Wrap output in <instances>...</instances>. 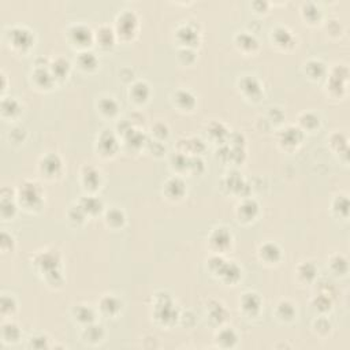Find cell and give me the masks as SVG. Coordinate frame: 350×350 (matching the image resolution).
I'll list each match as a JSON object with an SVG mask.
<instances>
[{
  "label": "cell",
  "mask_w": 350,
  "mask_h": 350,
  "mask_svg": "<svg viewBox=\"0 0 350 350\" xmlns=\"http://www.w3.org/2000/svg\"><path fill=\"white\" fill-rule=\"evenodd\" d=\"M57 262H59L57 254L52 253V252H44V253H40L39 257L36 258V264H37L43 271L47 272V275L57 271Z\"/></svg>",
  "instance_id": "7"
},
{
  "label": "cell",
  "mask_w": 350,
  "mask_h": 350,
  "mask_svg": "<svg viewBox=\"0 0 350 350\" xmlns=\"http://www.w3.org/2000/svg\"><path fill=\"white\" fill-rule=\"evenodd\" d=\"M164 186H166L164 189H166V194L168 196V198H181L184 196L185 184L181 178L174 177V178L167 181Z\"/></svg>",
  "instance_id": "13"
},
{
  "label": "cell",
  "mask_w": 350,
  "mask_h": 350,
  "mask_svg": "<svg viewBox=\"0 0 350 350\" xmlns=\"http://www.w3.org/2000/svg\"><path fill=\"white\" fill-rule=\"evenodd\" d=\"M175 103L182 109H192L196 105V97L189 91H178L175 93Z\"/></svg>",
  "instance_id": "21"
},
{
  "label": "cell",
  "mask_w": 350,
  "mask_h": 350,
  "mask_svg": "<svg viewBox=\"0 0 350 350\" xmlns=\"http://www.w3.org/2000/svg\"><path fill=\"white\" fill-rule=\"evenodd\" d=\"M272 33H274L272 37L275 39L276 45L287 47V45H291V43H293V35H291L286 27H278V29H275V32H272Z\"/></svg>",
  "instance_id": "29"
},
{
  "label": "cell",
  "mask_w": 350,
  "mask_h": 350,
  "mask_svg": "<svg viewBox=\"0 0 350 350\" xmlns=\"http://www.w3.org/2000/svg\"><path fill=\"white\" fill-rule=\"evenodd\" d=\"M258 206L254 200H245L240 207H238V214L240 218L244 220H252L257 215Z\"/></svg>",
  "instance_id": "22"
},
{
  "label": "cell",
  "mask_w": 350,
  "mask_h": 350,
  "mask_svg": "<svg viewBox=\"0 0 350 350\" xmlns=\"http://www.w3.org/2000/svg\"><path fill=\"white\" fill-rule=\"evenodd\" d=\"M276 315L279 316L280 319L291 320L294 317V315H296V309H294L293 304H290L289 301H280L278 304Z\"/></svg>",
  "instance_id": "32"
},
{
  "label": "cell",
  "mask_w": 350,
  "mask_h": 350,
  "mask_svg": "<svg viewBox=\"0 0 350 350\" xmlns=\"http://www.w3.org/2000/svg\"><path fill=\"white\" fill-rule=\"evenodd\" d=\"M97 40L100 41L103 47H111L114 44L115 35L108 26L100 27V31L97 32Z\"/></svg>",
  "instance_id": "36"
},
{
  "label": "cell",
  "mask_w": 350,
  "mask_h": 350,
  "mask_svg": "<svg viewBox=\"0 0 350 350\" xmlns=\"http://www.w3.org/2000/svg\"><path fill=\"white\" fill-rule=\"evenodd\" d=\"M324 71L326 67L320 61H309L306 63V73L311 75V78H320Z\"/></svg>",
  "instance_id": "37"
},
{
  "label": "cell",
  "mask_w": 350,
  "mask_h": 350,
  "mask_svg": "<svg viewBox=\"0 0 350 350\" xmlns=\"http://www.w3.org/2000/svg\"><path fill=\"white\" fill-rule=\"evenodd\" d=\"M2 338H3V342H6V343L18 342L19 338H21V330L13 322H6L2 326Z\"/></svg>",
  "instance_id": "11"
},
{
  "label": "cell",
  "mask_w": 350,
  "mask_h": 350,
  "mask_svg": "<svg viewBox=\"0 0 350 350\" xmlns=\"http://www.w3.org/2000/svg\"><path fill=\"white\" fill-rule=\"evenodd\" d=\"M211 245L214 246L216 250H224L227 249L230 244H231V234L226 230V228H215L212 234L210 237Z\"/></svg>",
  "instance_id": "5"
},
{
  "label": "cell",
  "mask_w": 350,
  "mask_h": 350,
  "mask_svg": "<svg viewBox=\"0 0 350 350\" xmlns=\"http://www.w3.org/2000/svg\"><path fill=\"white\" fill-rule=\"evenodd\" d=\"M74 316L75 319L78 320L79 323L85 324H91L95 322V312L92 311V308L88 305H78L74 309Z\"/></svg>",
  "instance_id": "26"
},
{
  "label": "cell",
  "mask_w": 350,
  "mask_h": 350,
  "mask_svg": "<svg viewBox=\"0 0 350 350\" xmlns=\"http://www.w3.org/2000/svg\"><path fill=\"white\" fill-rule=\"evenodd\" d=\"M137 17L136 14L127 11L123 13L118 19V32L119 35L125 36V37H131L134 35L137 27Z\"/></svg>",
  "instance_id": "4"
},
{
  "label": "cell",
  "mask_w": 350,
  "mask_h": 350,
  "mask_svg": "<svg viewBox=\"0 0 350 350\" xmlns=\"http://www.w3.org/2000/svg\"><path fill=\"white\" fill-rule=\"evenodd\" d=\"M105 219H107V223H108L109 226H112V227H121V226L125 223V215H123L122 211L118 210V208L109 210L108 212H107Z\"/></svg>",
  "instance_id": "33"
},
{
  "label": "cell",
  "mask_w": 350,
  "mask_h": 350,
  "mask_svg": "<svg viewBox=\"0 0 350 350\" xmlns=\"http://www.w3.org/2000/svg\"><path fill=\"white\" fill-rule=\"evenodd\" d=\"M17 309V302L11 296H7L5 294L2 297V306H0V311H2V315L7 317V316H11Z\"/></svg>",
  "instance_id": "35"
},
{
  "label": "cell",
  "mask_w": 350,
  "mask_h": 350,
  "mask_svg": "<svg viewBox=\"0 0 350 350\" xmlns=\"http://www.w3.org/2000/svg\"><path fill=\"white\" fill-rule=\"evenodd\" d=\"M79 206L82 207V210L86 212V215H96L97 212H100L101 208H103V202H101L99 198H96V197L86 196L81 200Z\"/></svg>",
  "instance_id": "27"
},
{
  "label": "cell",
  "mask_w": 350,
  "mask_h": 350,
  "mask_svg": "<svg viewBox=\"0 0 350 350\" xmlns=\"http://www.w3.org/2000/svg\"><path fill=\"white\" fill-rule=\"evenodd\" d=\"M237 339H238V337H237L236 331L230 327L222 328L216 335V341L222 347H231V346L236 345Z\"/></svg>",
  "instance_id": "17"
},
{
  "label": "cell",
  "mask_w": 350,
  "mask_h": 350,
  "mask_svg": "<svg viewBox=\"0 0 350 350\" xmlns=\"http://www.w3.org/2000/svg\"><path fill=\"white\" fill-rule=\"evenodd\" d=\"M241 308L249 315H256L261 306V300L256 293H245L241 297Z\"/></svg>",
  "instance_id": "9"
},
{
  "label": "cell",
  "mask_w": 350,
  "mask_h": 350,
  "mask_svg": "<svg viewBox=\"0 0 350 350\" xmlns=\"http://www.w3.org/2000/svg\"><path fill=\"white\" fill-rule=\"evenodd\" d=\"M0 211H2V218L3 219L13 218L15 215V211H17V206L14 202L13 196L11 194L7 196L5 189L2 190V208H0Z\"/></svg>",
  "instance_id": "20"
},
{
  "label": "cell",
  "mask_w": 350,
  "mask_h": 350,
  "mask_svg": "<svg viewBox=\"0 0 350 350\" xmlns=\"http://www.w3.org/2000/svg\"><path fill=\"white\" fill-rule=\"evenodd\" d=\"M0 248L3 250V253L11 252L14 249V238L10 236L7 231L2 232V241H0Z\"/></svg>",
  "instance_id": "42"
},
{
  "label": "cell",
  "mask_w": 350,
  "mask_h": 350,
  "mask_svg": "<svg viewBox=\"0 0 350 350\" xmlns=\"http://www.w3.org/2000/svg\"><path fill=\"white\" fill-rule=\"evenodd\" d=\"M78 63L83 70H93V69H96L97 66V57L93 52L85 51V52L79 53Z\"/></svg>",
  "instance_id": "30"
},
{
  "label": "cell",
  "mask_w": 350,
  "mask_h": 350,
  "mask_svg": "<svg viewBox=\"0 0 350 350\" xmlns=\"http://www.w3.org/2000/svg\"><path fill=\"white\" fill-rule=\"evenodd\" d=\"M298 276L305 282H311L316 276V268L312 262H302L297 270Z\"/></svg>",
  "instance_id": "34"
},
{
  "label": "cell",
  "mask_w": 350,
  "mask_h": 350,
  "mask_svg": "<svg viewBox=\"0 0 350 350\" xmlns=\"http://www.w3.org/2000/svg\"><path fill=\"white\" fill-rule=\"evenodd\" d=\"M85 216H86V212L82 210V207L81 206L73 207V210L69 212V218H70V220L71 222H74V223H77V224L82 223L83 219H85Z\"/></svg>",
  "instance_id": "41"
},
{
  "label": "cell",
  "mask_w": 350,
  "mask_h": 350,
  "mask_svg": "<svg viewBox=\"0 0 350 350\" xmlns=\"http://www.w3.org/2000/svg\"><path fill=\"white\" fill-rule=\"evenodd\" d=\"M21 107L15 99L13 97H6L2 100V115L5 118H14L15 115L19 114Z\"/></svg>",
  "instance_id": "23"
},
{
  "label": "cell",
  "mask_w": 350,
  "mask_h": 350,
  "mask_svg": "<svg viewBox=\"0 0 350 350\" xmlns=\"http://www.w3.org/2000/svg\"><path fill=\"white\" fill-rule=\"evenodd\" d=\"M9 41L13 45V48L25 51L33 44V35L26 27H13L9 33Z\"/></svg>",
  "instance_id": "2"
},
{
  "label": "cell",
  "mask_w": 350,
  "mask_h": 350,
  "mask_svg": "<svg viewBox=\"0 0 350 350\" xmlns=\"http://www.w3.org/2000/svg\"><path fill=\"white\" fill-rule=\"evenodd\" d=\"M49 70H51V73H52L55 78H62V77L67 75V73L70 70V63L65 61V59L59 57V59L53 62L52 65H49Z\"/></svg>",
  "instance_id": "28"
},
{
  "label": "cell",
  "mask_w": 350,
  "mask_h": 350,
  "mask_svg": "<svg viewBox=\"0 0 350 350\" xmlns=\"http://www.w3.org/2000/svg\"><path fill=\"white\" fill-rule=\"evenodd\" d=\"M82 182L85 188H89L95 190V189L100 185V172L95 168V167L86 166L82 168Z\"/></svg>",
  "instance_id": "12"
},
{
  "label": "cell",
  "mask_w": 350,
  "mask_h": 350,
  "mask_svg": "<svg viewBox=\"0 0 350 350\" xmlns=\"http://www.w3.org/2000/svg\"><path fill=\"white\" fill-rule=\"evenodd\" d=\"M35 81L39 86L51 88L52 86V82L55 81V77H53L51 70H48V69L39 67V69L35 71Z\"/></svg>",
  "instance_id": "25"
},
{
  "label": "cell",
  "mask_w": 350,
  "mask_h": 350,
  "mask_svg": "<svg viewBox=\"0 0 350 350\" xmlns=\"http://www.w3.org/2000/svg\"><path fill=\"white\" fill-rule=\"evenodd\" d=\"M130 97L136 103H144L149 97V86L144 81H137L131 85L130 88Z\"/></svg>",
  "instance_id": "15"
},
{
  "label": "cell",
  "mask_w": 350,
  "mask_h": 350,
  "mask_svg": "<svg viewBox=\"0 0 350 350\" xmlns=\"http://www.w3.org/2000/svg\"><path fill=\"white\" fill-rule=\"evenodd\" d=\"M40 171L48 178H53V177L59 175L62 171L61 158L55 153H49L47 156H44L40 162Z\"/></svg>",
  "instance_id": "3"
},
{
  "label": "cell",
  "mask_w": 350,
  "mask_h": 350,
  "mask_svg": "<svg viewBox=\"0 0 350 350\" xmlns=\"http://www.w3.org/2000/svg\"><path fill=\"white\" fill-rule=\"evenodd\" d=\"M302 138V133L300 129L297 127L290 126L287 129H284L282 133H280V142L286 147H294L297 145Z\"/></svg>",
  "instance_id": "14"
},
{
  "label": "cell",
  "mask_w": 350,
  "mask_h": 350,
  "mask_svg": "<svg viewBox=\"0 0 350 350\" xmlns=\"http://www.w3.org/2000/svg\"><path fill=\"white\" fill-rule=\"evenodd\" d=\"M178 36H180L181 41L185 44V45H189V44L194 43V40L197 39V33L193 31L192 27L184 26L178 29Z\"/></svg>",
  "instance_id": "38"
},
{
  "label": "cell",
  "mask_w": 350,
  "mask_h": 350,
  "mask_svg": "<svg viewBox=\"0 0 350 350\" xmlns=\"http://www.w3.org/2000/svg\"><path fill=\"white\" fill-rule=\"evenodd\" d=\"M83 337L86 338L88 342L96 343V342H100L101 338L104 337V330L99 324H88L83 330Z\"/></svg>",
  "instance_id": "24"
},
{
  "label": "cell",
  "mask_w": 350,
  "mask_h": 350,
  "mask_svg": "<svg viewBox=\"0 0 350 350\" xmlns=\"http://www.w3.org/2000/svg\"><path fill=\"white\" fill-rule=\"evenodd\" d=\"M300 123L308 130H313L316 126H319V118L312 112H305L300 116Z\"/></svg>",
  "instance_id": "39"
},
{
  "label": "cell",
  "mask_w": 350,
  "mask_h": 350,
  "mask_svg": "<svg viewBox=\"0 0 350 350\" xmlns=\"http://www.w3.org/2000/svg\"><path fill=\"white\" fill-rule=\"evenodd\" d=\"M100 309L104 315L114 317V316L118 315L119 312H121V309H122V301H121L118 297H115L114 294L104 296V297L100 300Z\"/></svg>",
  "instance_id": "6"
},
{
  "label": "cell",
  "mask_w": 350,
  "mask_h": 350,
  "mask_svg": "<svg viewBox=\"0 0 350 350\" xmlns=\"http://www.w3.org/2000/svg\"><path fill=\"white\" fill-rule=\"evenodd\" d=\"M70 36L74 43L78 45H86L93 40V35L91 29L83 25H74L70 29Z\"/></svg>",
  "instance_id": "10"
},
{
  "label": "cell",
  "mask_w": 350,
  "mask_h": 350,
  "mask_svg": "<svg viewBox=\"0 0 350 350\" xmlns=\"http://www.w3.org/2000/svg\"><path fill=\"white\" fill-rule=\"evenodd\" d=\"M99 148H100L101 153L104 156H109L114 155L118 149V141L115 138L112 133H109V130H104L99 137Z\"/></svg>",
  "instance_id": "8"
},
{
  "label": "cell",
  "mask_w": 350,
  "mask_h": 350,
  "mask_svg": "<svg viewBox=\"0 0 350 350\" xmlns=\"http://www.w3.org/2000/svg\"><path fill=\"white\" fill-rule=\"evenodd\" d=\"M47 338L45 337H35V338H32L31 339V346H33V347H47L48 346V343H47Z\"/></svg>",
  "instance_id": "44"
},
{
  "label": "cell",
  "mask_w": 350,
  "mask_h": 350,
  "mask_svg": "<svg viewBox=\"0 0 350 350\" xmlns=\"http://www.w3.org/2000/svg\"><path fill=\"white\" fill-rule=\"evenodd\" d=\"M99 108L103 114H105L107 116H114L116 112H118V103L111 99V97H104L101 99L100 103H99Z\"/></svg>",
  "instance_id": "31"
},
{
  "label": "cell",
  "mask_w": 350,
  "mask_h": 350,
  "mask_svg": "<svg viewBox=\"0 0 350 350\" xmlns=\"http://www.w3.org/2000/svg\"><path fill=\"white\" fill-rule=\"evenodd\" d=\"M241 88L245 95H248L249 97H258L261 95V86L256 78L253 77H245V78L241 81Z\"/></svg>",
  "instance_id": "19"
},
{
  "label": "cell",
  "mask_w": 350,
  "mask_h": 350,
  "mask_svg": "<svg viewBox=\"0 0 350 350\" xmlns=\"http://www.w3.org/2000/svg\"><path fill=\"white\" fill-rule=\"evenodd\" d=\"M258 252H260L261 260H264L266 262H276L280 258V249L278 248V245L271 244V242L264 244Z\"/></svg>",
  "instance_id": "16"
},
{
  "label": "cell",
  "mask_w": 350,
  "mask_h": 350,
  "mask_svg": "<svg viewBox=\"0 0 350 350\" xmlns=\"http://www.w3.org/2000/svg\"><path fill=\"white\" fill-rule=\"evenodd\" d=\"M18 198L26 210H35L43 206V190L40 185L33 181H25L19 186Z\"/></svg>",
  "instance_id": "1"
},
{
  "label": "cell",
  "mask_w": 350,
  "mask_h": 350,
  "mask_svg": "<svg viewBox=\"0 0 350 350\" xmlns=\"http://www.w3.org/2000/svg\"><path fill=\"white\" fill-rule=\"evenodd\" d=\"M330 266H331V268H333L337 274L346 272V270H347V261H346V258L343 257V256H339V254H337V256H334V257L331 258Z\"/></svg>",
  "instance_id": "40"
},
{
  "label": "cell",
  "mask_w": 350,
  "mask_h": 350,
  "mask_svg": "<svg viewBox=\"0 0 350 350\" xmlns=\"http://www.w3.org/2000/svg\"><path fill=\"white\" fill-rule=\"evenodd\" d=\"M236 43L240 47V49L245 51V52L254 51V49L257 48V40L254 39V36L249 35L246 32H242L240 35H237Z\"/></svg>",
  "instance_id": "18"
},
{
  "label": "cell",
  "mask_w": 350,
  "mask_h": 350,
  "mask_svg": "<svg viewBox=\"0 0 350 350\" xmlns=\"http://www.w3.org/2000/svg\"><path fill=\"white\" fill-rule=\"evenodd\" d=\"M152 133H153V136L158 137V138H160V140H163V138H166V137L168 136V129H167V126L164 125V123L159 122L152 127Z\"/></svg>",
  "instance_id": "43"
}]
</instances>
